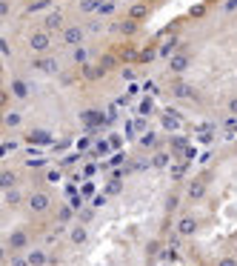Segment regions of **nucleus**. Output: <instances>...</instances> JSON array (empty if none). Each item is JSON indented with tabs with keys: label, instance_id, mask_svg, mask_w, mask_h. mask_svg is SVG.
<instances>
[{
	"label": "nucleus",
	"instance_id": "f257e3e1",
	"mask_svg": "<svg viewBox=\"0 0 237 266\" xmlns=\"http://www.w3.org/2000/svg\"><path fill=\"white\" fill-rule=\"evenodd\" d=\"M52 43H54V35H49V32H43V29H35V32H29L26 37V49L32 54H52Z\"/></svg>",
	"mask_w": 237,
	"mask_h": 266
},
{
	"label": "nucleus",
	"instance_id": "f03ea898",
	"mask_svg": "<svg viewBox=\"0 0 237 266\" xmlns=\"http://www.w3.org/2000/svg\"><path fill=\"white\" fill-rule=\"evenodd\" d=\"M29 229H15V232H9V238H6V252L9 255H20V252H29Z\"/></svg>",
	"mask_w": 237,
	"mask_h": 266
},
{
	"label": "nucleus",
	"instance_id": "7ed1b4c3",
	"mask_svg": "<svg viewBox=\"0 0 237 266\" xmlns=\"http://www.w3.org/2000/svg\"><path fill=\"white\" fill-rule=\"evenodd\" d=\"M83 37H86V29L74 23V26H66L60 32V43L69 46V49H77V46H83Z\"/></svg>",
	"mask_w": 237,
	"mask_h": 266
},
{
	"label": "nucleus",
	"instance_id": "20e7f679",
	"mask_svg": "<svg viewBox=\"0 0 237 266\" xmlns=\"http://www.w3.org/2000/svg\"><path fill=\"white\" fill-rule=\"evenodd\" d=\"M26 204H29V212L46 215L52 209V195H46V192H32V195L26 197Z\"/></svg>",
	"mask_w": 237,
	"mask_h": 266
},
{
	"label": "nucleus",
	"instance_id": "39448f33",
	"mask_svg": "<svg viewBox=\"0 0 237 266\" xmlns=\"http://www.w3.org/2000/svg\"><path fill=\"white\" fill-rule=\"evenodd\" d=\"M32 69L43 72V75H57L60 72V63L54 60L52 54H37L35 60H32Z\"/></svg>",
	"mask_w": 237,
	"mask_h": 266
},
{
	"label": "nucleus",
	"instance_id": "423d86ee",
	"mask_svg": "<svg viewBox=\"0 0 237 266\" xmlns=\"http://www.w3.org/2000/svg\"><path fill=\"white\" fill-rule=\"evenodd\" d=\"M40 29H43V32H49V35H54V32H63V29H66V23H63V15H60V12H49V15H43V20H40Z\"/></svg>",
	"mask_w": 237,
	"mask_h": 266
},
{
	"label": "nucleus",
	"instance_id": "0eeeda50",
	"mask_svg": "<svg viewBox=\"0 0 237 266\" xmlns=\"http://www.w3.org/2000/svg\"><path fill=\"white\" fill-rule=\"evenodd\" d=\"M175 229H177L180 238H192L194 232H197V218H194V215H180L177 223H175Z\"/></svg>",
	"mask_w": 237,
	"mask_h": 266
},
{
	"label": "nucleus",
	"instance_id": "6e6552de",
	"mask_svg": "<svg viewBox=\"0 0 237 266\" xmlns=\"http://www.w3.org/2000/svg\"><path fill=\"white\" fill-rule=\"evenodd\" d=\"M203 197H206V180H200V177L189 180V186H186V201H189V204H197Z\"/></svg>",
	"mask_w": 237,
	"mask_h": 266
},
{
	"label": "nucleus",
	"instance_id": "1a4fd4ad",
	"mask_svg": "<svg viewBox=\"0 0 237 266\" xmlns=\"http://www.w3.org/2000/svg\"><path fill=\"white\" fill-rule=\"evenodd\" d=\"M69 243L71 246H86L89 243V229H86V223H71V229H69Z\"/></svg>",
	"mask_w": 237,
	"mask_h": 266
},
{
	"label": "nucleus",
	"instance_id": "9d476101",
	"mask_svg": "<svg viewBox=\"0 0 237 266\" xmlns=\"http://www.w3.org/2000/svg\"><path fill=\"white\" fill-rule=\"evenodd\" d=\"M9 89H12V95H15L18 100H26L29 95H32V86H29V80H23V78H12Z\"/></svg>",
	"mask_w": 237,
	"mask_h": 266
},
{
	"label": "nucleus",
	"instance_id": "9b49d317",
	"mask_svg": "<svg viewBox=\"0 0 237 266\" xmlns=\"http://www.w3.org/2000/svg\"><path fill=\"white\" fill-rule=\"evenodd\" d=\"M26 257H29V263H32V266H49V263H52V257H49V252H46L43 246L29 249Z\"/></svg>",
	"mask_w": 237,
	"mask_h": 266
},
{
	"label": "nucleus",
	"instance_id": "f8f14e48",
	"mask_svg": "<svg viewBox=\"0 0 237 266\" xmlns=\"http://www.w3.org/2000/svg\"><path fill=\"white\" fill-rule=\"evenodd\" d=\"M29 143H37V146H54V135L46 132V129H35V132L26 135Z\"/></svg>",
	"mask_w": 237,
	"mask_h": 266
},
{
	"label": "nucleus",
	"instance_id": "ddd939ff",
	"mask_svg": "<svg viewBox=\"0 0 237 266\" xmlns=\"http://www.w3.org/2000/svg\"><path fill=\"white\" fill-rule=\"evenodd\" d=\"M189 66H192V57H189V54H175V57H172V60H169V69L175 72V75H183V72H189Z\"/></svg>",
	"mask_w": 237,
	"mask_h": 266
},
{
	"label": "nucleus",
	"instance_id": "4468645a",
	"mask_svg": "<svg viewBox=\"0 0 237 266\" xmlns=\"http://www.w3.org/2000/svg\"><path fill=\"white\" fill-rule=\"evenodd\" d=\"M149 3H143V0H137V3H132V6H129V20H137V23H140V20H146L149 18Z\"/></svg>",
	"mask_w": 237,
	"mask_h": 266
},
{
	"label": "nucleus",
	"instance_id": "2eb2a0df",
	"mask_svg": "<svg viewBox=\"0 0 237 266\" xmlns=\"http://www.w3.org/2000/svg\"><path fill=\"white\" fill-rule=\"evenodd\" d=\"M80 75H83L86 80H100L106 75V69L100 66V63H97V66L95 63H86V66H80Z\"/></svg>",
	"mask_w": 237,
	"mask_h": 266
},
{
	"label": "nucleus",
	"instance_id": "dca6fc26",
	"mask_svg": "<svg viewBox=\"0 0 237 266\" xmlns=\"http://www.w3.org/2000/svg\"><path fill=\"white\" fill-rule=\"evenodd\" d=\"M177 43H180L177 37H166V40H163V43L157 46V54H160V57H169V60H172V57H175V49H177Z\"/></svg>",
	"mask_w": 237,
	"mask_h": 266
},
{
	"label": "nucleus",
	"instance_id": "f3484780",
	"mask_svg": "<svg viewBox=\"0 0 237 266\" xmlns=\"http://www.w3.org/2000/svg\"><path fill=\"white\" fill-rule=\"evenodd\" d=\"M114 32H120V35H134L137 29H140V23L137 20H117V23H112Z\"/></svg>",
	"mask_w": 237,
	"mask_h": 266
},
{
	"label": "nucleus",
	"instance_id": "a211bd4d",
	"mask_svg": "<svg viewBox=\"0 0 237 266\" xmlns=\"http://www.w3.org/2000/svg\"><path fill=\"white\" fill-rule=\"evenodd\" d=\"M0 186H3V192H6V189H15L18 186V172H15V169H3V172H0Z\"/></svg>",
	"mask_w": 237,
	"mask_h": 266
},
{
	"label": "nucleus",
	"instance_id": "6ab92c4d",
	"mask_svg": "<svg viewBox=\"0 0 237 266\" xmlns=\"http://www.w3.org/2000/svg\"><path fill=\"white\" fill-rule=\"evenodd\" d=\"M20 201H23V192H20V189H6V192H3V204L9 206V209L20 206Z\"/></svg>",
	"mask_w": 237,
	"mask_h": 266
},
{
	"label": "nucleus",
	"instance_id": "aec40b11",
	"mask_svg": "<svg viewBox=\"0 0 237 266\" xmlns=\"http://www.w3.org/2000/svg\"><path fill=\"white\" fill-rule=\"evenodd\" d=\"M180 115H175V112H169V115H163V129L166 132H175V129H180Z\"/></svg>",
	"mask_w": 237,
	"mask_h": 266
},
{
	"label": "nucleus",
	"instance_id": "412c9836",
	"mask_svg": "<svg viewBox=\"0 0 237 266\" xmlns=\"http://www.w3.org/2000/svg\"><path fill=\"white\" fill-rule=\"evenodd\" d=\"M20 123H23V115H20V112H6V115H3V126H6V129H18Z\"/></svg>",
	"mask_w": 237,
	"mask_h": 266
},
{
	"label": "nucleus",
	"instance_id": "4be33fe9",
	"mask_svg": "<svg viewBox=\"0 0 237 266\" xmlns=\"http://www.w3.org/2000/svg\"><path fill=\"white\" fill-rule=\"evenodd\" d=\"M109 152H112V143H109V138H106V141H97V143H95L92 155H95V158H106Z\"/></svg>",
	"mask_w": 237,
	"mask_h": 266
},
{
	"label": "nucleus",
	"instance_id": "5701e85b",
	"mask_svg": "<svg viewBox=\"0 0 237 266\" xmlns=\"http://www.w3.org/2000/svg\"><path fill=\"white\" fill-rule=\"evenodd\" d=\"M172 95H175V98H192L194 92H192V86H186V83H175Z\"/></svg>",
	"mask_w": 237,
	"mask_h": 266
},
{
	"label": "nucleus",
	"instance_id": "b1692460",
	"mask_svg": "<svg viewBox=\"0 0 237 266\" xmlns=\"http://www.w3.org/2000/svg\"><path fill=\"white\" fill-rule=\"evenodd\" d=\"M71 212H74V209H71V204H66L60 212H57V223H60V226H66V223L71 221Z\"/></svg>",
	"mask_w": 237,
	"mask_h": 266
},
{
	"label": "nucleus",
	"instance_id": "393cba45",
	"mask_svg": "<svg viewBox=\"0 0 237 266\" xmlns=\"http://www.w3.org/2000/svg\"><path fill=\"white\" fill-rule=\"evenodd\" d=\"M71 60L77 63V66H86V49H83V46H77V49H71Z\"/></svg>",
	"mask_w": 237,
	"mask_h": 266
},
{
	"label": "nucleus",
	"instance_id": "a878e982",
	"mask_svg": "<svg viewBox=\"0 0 237 266\" xmlns=\"http://www.w3.org/2000/svg\"><path fill=\"white\" fill-rule=\"evenodd\" d=\"M117 63H120V57H117V54H106V57H100V66H103L106 72H112Z\"/></svg>",
	"mask_w": 237,
	"mask_h": 266
},
{
	"label": "nucleus",
	"instance_id": "bb28decb",
	"mask_svg": "<svg viewBox=\"0 0 237 266\" xmlns=\"http://www.w3.org/2000/svg\"><path fill=\"white\" fill-rule=\"evenodd\" d=\"M151 146H157V135H154V132H146L140 138V149H151Z\"/></svg>",
	"mask_w": 237,
	"mask_h": 266
},
{
	"label": "nucleus",
	"instance_id": "cd10ccee",
	"mask_svg": "<svg viewBox=\"0 0 237 266\" xmlns=\"http://www.w3.org/2000/svg\"><path fill=\"white\" fill-rule=\"evenodd\" d=\"M169 160H172V155H169V152H157V155H154V158H151V166H169Z\"/></svg>",
	"mask_w": 237,
	"mask_h": 266
},
{
	"label": "nucleus",
	"instance_id": "c85d7f7f",
	"mask_svg": "<svg viewBox=\"0 0 237 266\" xmlns=\"http://www.w3.org/2000/svg\"><path fill=\"white\" fill-rule=\"evenodd\" d=\"M97 6H100V0H80V12H83V15L97 12Z\"/></svg>",
	"mask_w": 237,
	"mask_h": 266
},
{
	"label": "nucleus",
	"instance_id": "c756f323",
	"mask_svg": "<svg viewBox=\"0 0 237 266\" xmlns=\"http://www.w3.org/2000/svg\"><path fill=\"white\" fill-rule=\"evenodd\" d=\"M46 6H52V0H35V3H29V6H26V12H29V15H35V12L46 9Z\"/></svg>",
	"mask_w": 237,
	"mask_h": 266
},
{
	"label": "nucleus",
	"instance_id": "7c9ffc66",
	"mask_svg": "<svg viewBox=\"0 0 237 266\" xmlns=\"http://www.w3.org/2000/svg\"><path fill=\"white\" fill-rule=\"evenodd\" d=\"M180 206V195L177 192H169V197H166V212H172V209H177Z\"/></svg>",
	"mask_w": 237,
	"mask_h": 266
},
{
	"label": "nucleus",
	"instance_id": "2f4dec72",
	"mask_svg": "<svg viewBox=\"0 0 237 266\" xmlns=\"http://www.w3.org/2000/svg\"><path fill=\"white\" fill-rule=\"evenodd\" d=\"M97 15H103V18H106V15H114V3H112V0H103V3L97 6Z\"/></svg>",
	"mask_w": 237,
	"mask_h": 266
},
{
	"label": "nucleus",
	"instance_id": "473e14b6",
	"mask_svg": "<svg viewBox=\"0 0 237 266\" xmlns=\"http://www.w3.org/2000/svg\"><path fill=\"white\" fill-rule=\"evenodd\" d=\"M9 266H32L26 255H9Z\"/></svg>",
	"mask_w": 237,
	"mask_h": 266
},
{
	"label": "nucleus",
	"instance_id": "72a5a7b5",
	"mask_svg": "<svg viewBox=\"0 0 237 266\" xmlns=\"http://www.w3.org/2000/svg\"><path fill=\"white\" fill-rule=\"evenodd\" d=\"M154 54H157V49L151 46V49H146V52L137 54V60H140V63H151V60H154Z\"/></svg>",
	"mask_w": 237,
	"mask_h": 266
},
{
	"label": "nucleus",
	"instance_id": "f704fd0d",
	"mask_svg": "<svg viewBox=\"0 0 237 266\" xmlns=\"http://www.w3.org/2000/svg\"><path fill=\"white\" fill-rule=\"evenodd\" d=\"M226 112H228L231 117H237V95H231V98L226 100Z\"/></svg>",
	"mask_w": 237,
	"mask_h": 266
},
{
	"label": "nucleus",
	"instance_id": "c9c22d12",
	"mask_svg": "<svg viewBox=\"0 0 237 266\" xmlns=\"http://www.w3.org/2000/svg\"><path fill=\"white\" fill-rule=\"evenodd\" d=\"M80 158H83V155H80V152H71V155H66V158L60 160V166H71V163H77Z\"/></svg>",
	"mask_w": 237,
	"mask_h": 266
},
{
	"label": "nucleus",
	"instance_id": "e433bc0d",
	"mask_svg": "<svg viewBox=\"0 0 237 266\" xmlns=\"http://www.w3.org/2000/svg\"><path fill=\"white\" fill-rule=\"evenodd\" d=\"M157 252H160V240H149V243H146V255L154 257Z\"/></svg>",
	"mask_w": 237,
	"mask_h": 266
},
{
	"label": "nucleus",
	"instance_id": "4c0bfd02",
	"mask_svg": "<svg viewBox=\"0 0 237 266\" xmlns=\"http://www.w3.org/2000/svg\"><path fill=\"white\" fill-rule=\"evenodd\" d=\"M9 15H12V3H9V0H3V3H0V18L6 20Z\"/></svg>",
	"mask_w": 237,
	"mask_h": 266
},
{
	"label": "nucleus",
	"instance_id": "58836bf2",
	"mask_svg": "<svg viewBox=\"0 0 237 266\" xmlns=\"http://www.w3.org/2000/svg\"><path fill=\"white\" fill-rule=\"evenodd\" d=\"M89 204H92V209H100V206H106V195H95Z\"/></svg>",
	"mask_w": 237,
	"mask_h": 266
},
{
	"label": "nucleus",
	"instance_id": "ea45409f",
	"mask_svg": "<svg viewBox=\"0 0 237 266\" xmlns=\"http://www.w3.org/2000/svg\"><path fill=\"white\" fill-rule=\"evenodd\" d=\"M109 143H112V149H120L123 146V138H117V132H112L109 135Z\"/></svg>",
	"mask_w": 237,
	"mask_h": 266
},
{
	"label": "nucleus",
	"instance_id": "a19ab883",
	"mask_svg": "<svg viewBox=\"0 0 237 266\" xmlns=\"http://www.w3.org/2000/svg\"><path fill=\"white\" fill-rule=\"evenodd\" d=\"M206 15V6H192L189 9V18H203Z\"/></svg>",
	"mask_w": 237,
	"mask_h": 266
},
{
	"label": "nucleus",
	"instance_id": "79ce46f5",
	"mask_svg": "<svg viewBox=\"0 0 237 266\" xmlns=\"http://www.w3.org/2000/svg\"><path fill=\"white\" fill-rule=\"evenodd\" d=\"M69 204H71V209L77 212L80 206H83V195H77V192H74V195H71V201H69Z\"/></svg>",
	"mask_w": 237,
	"mask_h": 266
},
{
	"label": "nucleus",
	"instance_id": "37998d69",
	"mask_svg": "<svg viewBox=\"0 0 237 266\" xmlns=\"http://www.w3.org/2000/svg\"><path fill=\"white\" fill-rule=\"evenodd\" d=\"M223 12H226V15L237 12V0H226V3H223Z\"/></svg>",
	"mask_w": 237,
	"mask_h": 266
},
{
	"label": "nucleus",
	"instance_id": "c03bdc74",
	"mask_svg": "<svg viewBox=\"0 0 237 266\" xmlns=\"http://www.w3.org/2000/svg\"><path fill=\"white\" fill-rule=\"evenodd\" d=\"M114 192H120V183H117V177H114L112 183L106 186V195H114Z\"/></svg>",
	"mask_w": 237,
	"mask_h": 266
},
{
	"label": "nucleus",
	"instance_id": "a18cd8bd",
	"mask_svg": "<svg viewBox=\"0 0 237 266\" xmlns=\"http://www.w3.org/2000/svg\"><path fill=\"white\" fill-rule=\"evenodd\" d=\"M95 218V209H86V212H80V223H89Z\"/></svg>",
	"mask_w": 237,
	"mask_h": 266
},
{
	"label": "nucleus",
	"instance_id": "49530a36",
	"mask_svg": "<svg viewBox=\"0 0 237 266\" xmlns=\"http://www.w3.org/2000/svg\"><path fill=\"white\" fill-rule=\"evenodd\" d=\"M214 266H237V260H234V257H220Z\"/></svg>",
	"mask_w": 237,
	"mask_h": 266
},
{
	"label": "nucleus",
	"instance_id": "de8ad7c7",
	"mask_svg": "<svg viewBox=\"0 0 237 266\" xmlns=\"http://www.w3.org/2000/svg\"><path fill=\"white\" fill-rule=\"evenodd\" d=\"M0 52H3V57H9V54H12V46L6 43V37H3V40H0Z\"/></svg>",
	"mask_w": 237,
	"mask_h": 266
},
{
	"label": "nucleus",
	"instance_id": "09e8293b",
	"mask_svg": "<svg viewBox=\"0 0 237 266\" xmlns=\"http://www.w3.org/2000/svg\"><path fill=\"white\" fill-rule=\"evenodd\" d=\"M80 192H83V195H92V192H95V183H92V180H83V189H80Z\"/></svg>",
	"mask_w": 237,
	"mask_h": 266
},
{
	"label": "nucleus",
	"instance_id": "8fccbe9b",
	"mask_svg": "<svg viewBox=\"0 0 237 266\" xmlns=\"http://www.w3.org/2000/svg\"><path fill=\"white\" fill-rule=\"evenodd\" d=\"M151 112V100H140V115H149Z\"/></svg>",
	"mask_w": 237,
	"mask_h": 266
},
{
	"label": "nucleus",
	"instance_id": "3c124183",
	"mask_svg": "<svg viewBox=\"0 0 237 266\" xmlns=\"http://www.w3.org/2000/svg\"><path fill=\"white\" fill-rule=\"evenodd\" d=\"M46 177H49V180H60V169H54V172L49 169V172H46Z\"/></svg>",
	"mask_w": 237,
	"mask_h": 266
},
{
	"label": "nucleus",
	"instance_id": "603ef678",
	"mask_svg": "<svg viewBox=\"0 0 237 266\" xmlns=\"http://www.w3.org/2000/svg\"><path fill=\"white\" fill-rule=\"evenodd\" d=\"M89 29H92V32H103V23H100V20H92V23H89Z\"/></svg>",
	"mask_w": 237,
	"mask_h": 266
},
{
	"label": "nucleus",
	"instance_id": "864d4df0",
	"mask_svg": "<svg viewBox=\"0 0 237 266\" xmlns=\"http://www.w3.org/2000/svg\"><path fill=\"white\" fill-rule=\"evenodd\" d=\"M95 172H97V166H95V163H89V166L83 169V175H86V177H92V175H95Z\"/></svg>",
	"mask_w": 237,
	"mask_h": 266
},
{
	"label": "nucleus",
	"instance_id": "5fc2aeb1",
	"mask_svg": "<svg viewBox=\"0 0 237 266\" xmlns=\"http://www.w3.org/2000/svg\"><path fill=\"white\" fill-rule=\"evenodd\" d=\"M123 160H126V155H123V152H117V155H112V163H123Z\"/></svg>",
	"mask_w": 237,
	"mask_h": 266
},
{
	"label": "nucleus",
	"instance_id": "6e6d98bb",
	"mask_svg": "<svg viewBox=\"0 0 237 266\" xmlns=\"http://www.w3.org/2000/svg\"><path fill=\"white\" fill-rule=\"evenodd\" d=\"M172 146H175V149H183L186 141H183V138H175V141H172Z\"/></svg>",
	"mask_w": 237,
	"mask_h": 266
},
{
	"label": "nucleus",
	"instance_id": "4d7b16f0",
	"mask_svg": "<svg viewBox=\"0 0 237 266\" xmlns=\"http://www.w3.org/2000/svg\"><path fill=\"white\" fill-rule=\"evenodd\" d=\"M123 78H126V80H134L137 75H134V69H123Z\"/></svg>",
	"mask_w": 237,
	"mask_h": 266
},
{
	"label": "nucleus",
	"instance_id": "13d9d810",
	"mask_svg": "<svg viewBox=\"0 0 237 266\" xmlns=\"http://www.w3.org/2000/svg\"><path fill=\"white\" fill-rule=\"evenodd\" d=\"M143 3H151V0H143Z\"/></svg>",
	"mask_w": 237,
	"mask_h": 266
},
{
	"label": "nucleus",
	"instance_id": "bf43d9fd",
	"mask_svg": "<svg viewBox=\"0 0 237 266\" xmlns=\"http://www.w3.org/2000/svg\"><path fill=\"white\" fill-rule=\"evenodd\" d=\"M100 3H103V0H100Z\"/></svg>",
	"mask_w": 237,
	"mask_h": 266
}]
</instances>
